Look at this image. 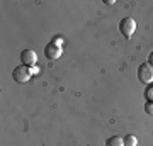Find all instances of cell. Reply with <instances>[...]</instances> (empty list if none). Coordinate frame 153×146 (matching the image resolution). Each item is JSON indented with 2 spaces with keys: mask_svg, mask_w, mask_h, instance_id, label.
<instances>
[{
  "mask_svg": "<svg viewBox=\"0 0 153 146\" xmlns=\"http://www.w3.org/2000/svg\"><path fill=\"white\" fill-rule=\"evenodd\" d=\"M119 31H121V34H123L124 38H131L133 34H134V31H136V22H134V19L124 17V19L121 21V24H119Z\"/></svg>",
  "mask_w": 153,
  "mask_h": 146,
  "instance_id": "cell-1",
  "label": "cell"
},
{
  "mask_svg": "<svg viewBox=\"0 0 153 146\" xmlns=\"http://www.w3.org/2000/svg\"><path fill=\"white\" fill-rule=\"evenodd\" d=\"M138 80L141 83H152L153 82V66L150 63H143L138 68Z\"/></svg>",
  "mask_w": 153,
  "mask_h": 146,
  "instance_id": "cell-2",
  "label": "cell"
},
{
  "mask_svg": "<svg viewBox=\"0 0 153 146\" xmlns=\"http://www.w3.org/2000/svg\"><path fill=\"white\" fill-rule=\"evenodd\" d=\"M31 75H33V71L29 70L27 66H24V65L17 66L16 70L12 71V78H14L16 82H19V83H26V82H29L31 80Z\"/></svg>",
  "mask_w": 153,
  "mask_h": 146,
  "instance_id": "cell-3",
  "label": "cell"
},
{
  "mask_svg": "<svg viewBox=\"0 0 153 146\" xmlns=\"http://www.w3.org/2000/svg\"><path fill=\"white\" fill-rule=\"evenodd\" d=\"M36 61H38V54H36V51H33V49H24V51H21V63L24 66H34L36 65Z\"/></svg>",
  "mask_w": 153,
  "mask_h": 146,
  "instance_id": "cell-4",
  "label": "cell"
},
{
  "mask_svg": "<svg viewBox=\"0 0 153 146\" xmlns=\"http://www.w3.org/2000/svg\"><path fill=\"white\" fill-rule=\"evenodd\" d=\"M44 54H46V58L48 60H58L61 56V48L58 43H49L46 44V48H44Z\"/></svg>",
  "mask_w": 153,
  "mask_h": 146,
  "instance_id": "cell-5",
  "label": "cell"
},
{
  "mask_svg": "<svg viewBox=\"0 0 153 146\" xmlns=\"http://www.w3.org/2000/svg\"><path fill=\"white\" fill-rule=\"evenodd\" d=\"M105 146H124V139L119 136H112L105 141Z\"/></svg>",
  "mask_w": 153,
  "mask_h": 146,
  "instance_id": "cell-6",
  "label": "cell"
},
{
  "mask_svg": "<svg viewBox=\"0 0 153 146\" xmlns=\"http://www.w3.org/2000/svg\"><path fill=\"white\" fill-rule=\"evenodd\" d=\"M123 139H124V146H138V139H136V136L128 134L126 138H123Z\"/></svg>",
  "mask_w": 153,
  "mask_h": 146,
  "instance_id": "cell-7",
  "label": "cell"
},
{
  "mask_svg": "<svg viewBox=\"0 0 153 146\" xmlns=\"http://www.w3.org/2000/svg\"><path fill=\"white\" fill-rule=\"evenodd\" d=\"M145 97H146L148 102H153V85H150L146 90H145Z\"/></svg>",
  "mask_w": 153,
  "mask_h": 146,
  "instance_id": "cell-8",
  "label": "cell"
},
{
  "mask_svg": "<svg viewBox=\"0 0 153 146\" xmlns=\"http://www.w3.org/2000/svg\"><path fill=\"white\" fill-rule=\"evenodd\" d=\"M145 112L148 116H153V102H146L145 104Z\"/></svg>",
  "mask_w": 153,
  "mask_h": 146,
  "instance_id": "cell-9",
  "label": "cell"
},
{
  "mask_svg": "<svg viewBox=\"0 0 153 146\" xmlns=\"http://www.w3.org/2000/svg\"><path fill=\"white\" fill-rule=\"evenodd\" d=\"M148 63L153 66V53H150V56H148Z\"/></svg>",
  "mask_w": 153,
  "mask_h": 146,
  "instance_id": "cell-10",
  "label": "cell"
}]
</instances>
